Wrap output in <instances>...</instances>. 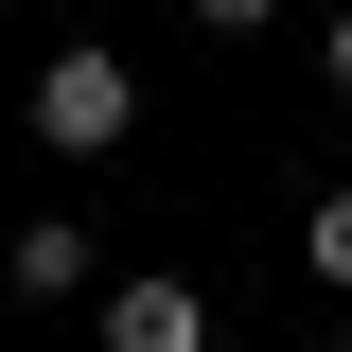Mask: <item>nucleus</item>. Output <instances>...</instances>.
Wrapping results in <instances>:
<instances>
[{
    "label": "nucleus",
    "mask_w": 352,
    "mask_h": 352,
    "mask_svg": "<svg viewBox=\"0 0 352 352\" xmlns=\"http://www.w3.org/2000/svg\"><path fill=\"white\" fill-rule=\"evenodd\" d=\"M300 264H317V300H352V176H335V194L300 212Z\"/></svg>",
    "instance_id": "nucleus-4"
},
{
    "label": "nucleus",
    "mask_w": 352,
    "mask_h": 352,
    "mask_svg": "<svg viewBox=\"0 0 352 352\" xmlns=\"http://www.w3.org/2000/svg\"><path fill=\"white\" fill-rule=\"evenodd\" d=\"M194 36H282V0H194Z\"/></svg>",
    "instance_id": "nucleus-5"
},
{
    "label": "nucleus",
    "mask_w": 352,
    "mask_h": 352,
    "mask_svg": "<svg viewBox=\"0 0 352 352\" xmlns=\"http://www.w3.org/2000/svg\"><path fill=\"white\" fill-rule=\"evenodd\" d=\"M0 300H18V317H53V300H106V229H71V212H18V229H0Z\"/></svg>",
    "instance_id": "nucleus-2"
},
{
    "label": "nucleus",
    "mask_w": 352,
    "mask_h": 352,
    "mask_svg": "<svg viewBox=\"0 0 352 352\" xmlns=\"http://www.w3.org/2000/svg\"><path fill=\"white\" fill-rule=\"evenodd\" d=\"M18 124H36L53 159H124V141H141V71H124L106 36H53V53H36V106H18Z\"/></svg>",
    "instance_id": "nucleus-1"
},
{
    "label": "nucleus",
    "mask_w": 352,
    "mask_h": 352,
    "mask_svg": "<svg viewBox=\"0 0 352 352\" xmlns=\"http://www.w3.org/2000/svg\"><path fill=\"white\" fill-rule=\"evenodd\" d=\"M317 88H335V106H352V0H335V18H317Z\"/></svg>",
    "instance_id": "nucleus-6"
},
{
    "label": "nucleus",
    "mask_w": 352,
    "mask_h": 352,
    "mask_svg": "<svg viewBox=\"0 0 352 352\" xmlns=\"http://www.w3.org/2000/svg\"><path fill=\"white\" fill-rule=\"evenodd\" d=\"M106 352H212V282H176V264H124L106 300H88Z\"/></svg>",
    "instance_id": "nucleus-3"
}]
</instances>
